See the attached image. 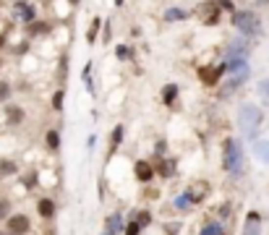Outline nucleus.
Segmentation results:
<instances>
[{"instance_id": "obj_21", "label": "nucleus", "mask_w": 269, "mask_h": 235, "mask_svg": "<svg viewBox=\"0 0 269 235\" xmlns=\"http://www.w3.org/2000/svg\"><path fill=\"white\" fill-rule=\"evenodd\" d=\"M149 219H152V214H149V212H136V217H134V222H136V225H139V227H141V230H144V227H147V225H149Z\"/></svg>"}, {"instance_id": "obj_39", "label": "nucleus", "mask_w": 269, "mask_h": 235, "mask_svg": "<svg viewBox=\"0 0 269 235\" xmlns=\"http://www.w3.org/2000/svg\"><path fill=\"white\" fill-rule=\"evenodd\" d=\"M0 235H8V233H0Z\"/></svg>"}, {"instance_id": "obj_6", "label": "nucleus", "mask_w": 269, "mask_h": 235, "mask_svg": "<svg viewBox=\"0 0 269 235\" xmlns=\"http://www.w3.org/2000/svg\"><path fill=\"white\" fill-rule=\"evenodd\" d=\"M13 13H16L21 21H26V24H32V21L37 19V8L32 3H16L13 5Z\"/></svg>"}, {"instance_id": "obj_38", "label": "nucleus", "mask_w": 269, "mask_h": 235, "mask_svg": "<svg viewBox=\"0 0 269 235\" xmlns=\"http://www.w3.org/2000/svg\"><path fill=\"white\" fill-rule=\"evenodd\" d=\"M0 44H3V37H0Z\"/></svg>"}, {"instance_id": "obj_7", "label": "nucleus", "mask_w": 269, "mask_h": 235, "mask_svg": "<svg viewBox=\"0 0 269 235\" xmlns=\"http://www.w3.org/2000/svg\"><path fill=\"white\" fill-rule=\"evenodd\" d=\"M217 13H220V8H217V3H214V0L199 5V16H206V24H217V21H220Z\"/></svg>"}, {"instance_id": "obj_24", "label": "nucleus", "mask_w": 269, "mask_h": 235, "mask_svg": "<svg viewBox=\"0 0 269 235\" xmlns=\"http://www.w3.org/2000/svg\"><path fill=\"white\" fill-rule=\"evenodd\" d=\"M259 94H261V100H264V105H269V79H264L259 84Z\"/></svg>"}, {"instance_id": "obj_27", "label": "nucleus", "mask_w": 269, "mask_h": 235, "mask_svg": "<svg viewBox=\"0 0 269 235\" xmlns=\"http://www.w3.org/2000/svg\"><path fill=\"white\" fill-rule=\"evenodd\" d=\"M120 141H123V126H115L112 128V147H118Z\"/></svg>"}, {"instance_id": "obj_16", "label": "nucleus", "mask_w": 269, "mask_h": 235, "mask_svg": "<svg viewBox=\"0 0 269 235\" xmlns=\"http://www.w3.org/2000/svg\"><path fill=\"white\" fill-rule=\"evenodd\" d=\"M152 170H157L159 175H170V172H173V160H165V157H159L157 168H152Z\"/></svg>"}, {"instance_id": "obj_29", "label": "nucleus", "mask_w": 269, "mask_h": 235, "mask_svg": "<svg viewBox=\"0 0 269 235\" xmlns=\"http://www.w3.org/2000/svg\"><path fill=\"white\" fill-rule=\"evenodd\" d=\"M68 79V58H60V81Z\"/></svg>"}, {"instance_id": "obj_33", "label": "nucleus", "mask_w": 269, "mask_h": 235, "mask_svg": "<svg viewBox=\"0 0 269 235\" xmlns=\"http://www.w3.org/2000/svg\"><path fill=\"white\" fill-rule=\"evenodd\" d=\"M24 186H26V188H32V186H37V172H32V175H26V180H24Z\"/></svg>"}, {"instance_id": "obj_28", "label": "nucleus", "mask_w": 269, "mask_h": 235, "mask_svg": "<svg viewBox=\"0 0 269 235\" xmlns=\"http://www.w3.org/2000/svg\"><path fill=\"white\" fill-rule=\"evenodd\" d=\"M52 107H55V110H63V89H60V92H55V97H52Z\"/></svg>"}, {"instance_id": "obj_8", "label": "nucleus", "mask_w": 269, "mask_h": 235, "mask_svg": "<svg viewBox=\"0 0 269 235\" xmlns=\"http://www.w3.org/2000/svg\"><path fill=\"white\" fill-rule=\"evenodd\" d=\"M199 76H202L204 79V84H217V79L220 76H225V63L222 65H217V68H202V71H199Z\"/></svg>"}, {"instance_id": "obj_34", "label": "nucleus", "mask_w": 269, "mask_h": 235, "mask_svg": "<svg viewBox=\"0 0 269 235\" xmlns=\"http://www.w3.org/2000/svg\"><path fill=\"white\" fill-rule=\"evenodd\" d=\"M217 3V8H227V11H233V3L230 0H214Z\"/></svg>"}, {"instance_id": "obj_12", "label": "nucleus", "mask_w": 269, "mask_h": 235, "mask_svg": "<svg viewBox=\"0 0 269 235\" xmlns=\"http://www.w3.org/2000/svg\"><path fill=\"white\" fill-rule=\"evenodd\" d=\"M259 225H261V217L256 212H248V222H246L243 235H259Z\"/></svg>"}, {"instance_id": "obj_9", "label": "nucleus", "mask_w": 269, "mask_h": 235, "mask_svg": "<svg viewBox=\"0 0 269 235\" xmlns=\"http://www.w3.org/2000/svg\"><path fill=\"white\" fill-rule=\"evenodd\" d=\"M175 209H191L196 204V196H194V191H183V193H178L175 196Z\"/></svg>"}, {"instance_id": "obj_1", "label": "nucleus", "mask_w": 269, "mask_h": 235, "mask_svg": "<svg viewBox=\"0 0 269 235\" xmlns=\"http://www.w3.org/2000/svg\"><path fill=\"white\" fill-rule=\"evenodd\" d=\"M225 73L227 76H222L225 84H222L220 97H227L230 92H235L238 86H243L246 79H248V73H251V68H248L246 60H227V63H225Z\"/></svg>"}, {"instance_id": "obj_32", "label": "nucleus", "mask_w": 269, "mask_h": 235, "mask_svg": "<svg viewBox=\"0 0 269 235\" xmlns=\"http://www.w3.org/2000/svg\"><path fill=\"white\" fill-rule=\"evenodd\" d=\"M139 233H141V227L136 225V222H131V225L126 227V235H139Z\"/></svg>"}, {"instance_id": "obj_2", "label": "nucleus", "mask_w": 269, "mask_h": 235, "mask_svg": "<svg viewBox=\"0 0 269 235\" xmlns=\"http://www.w3.org/2000/svg\"><path fill=\"white\" fill-rule=\"evenodd\" d=\"M233 24H235L238 32H241V37H248V40L261 34V21H259L256 13H251V11H235Z\"/></svg>"}, {"instance_id": "obj_19", "label": "nucleus", "mask_w": 269, "mask_h": 235, "mask_svg": "<svg viewBox=\"0 0 269 235\" xmlns=\"http://www.w3.org/2000/svg\"><path fill=\"white\" fill-rule=\"evenodd\" d=\"M99 26H102V21H99V19H94V21H91V26H89V34H87V42H89V44H94V42H97Z\"/></svg>"}, {"instance_id": "obj_22", "label": "nucleus", "mask_w": 269, "mask_h": 235, "mask_svg": "<svg viewBox=\"0 0 269 235\" xmlns=\"http://www.w3.org/2000/svg\"><path fill=\"white\" fill-rule=\"evenodd\" d=\"M47 147L50 149H58L60 147V133L58 131H47Z\"/></svg>"}, {"instance_id": "obj_10", "label": "nucleus", "mask_w": 269, "mask_h": 235, "mask_svg": "<svg viewBox=\"0 0 269 235\" xmlns=\"http://www.w3.org/2000/svg\"><path fill=\"white\" fill-rule=\"evenodd\" d=\"M136 178L141 180V183H149L152 178H155V170H152V165L149 162H136Z\"/></svg>"}, {"instance_id": "obj_4", "label": "nucleus", "mask_w": 269, "mask_h": 235, "mask_svg": "<svg viewBox=\"0 0 269 235\" xmlns=\"http://www.w3.org/2000/svg\"><path fill=\"white\" fill-rule=\"evenodd\" d=\"M238 115H241V128H243V136H246V139H256L259 126H261V110L256 107V105H243Z\"/></svg>"}, {"instance_id": "obj_3", "label": "nucleus", "mask_w": 269, "mask_h": 235, "mask_svg": "<svg viewBox=\"0 0 269 235\" xmlns=\"http://www.w3.org/2000/svg\"><path fill=\"white\" fill-rule=\"evenodd\" d=\"M222 168L233 175L243 172V149L235 139H225V157H222Z\"/></svg>"}, {"instance_id": "obj_26", "label": "nucleus", "mask_w": 269, "mask_h": 235, "mask_svg": "<svg viewBox=\"0 0 269 235\" xmlns=\"http://www.w3.org/2000/svg\"><path fill=\"white\" fill-rule=\"evenodd\" d=\"M115 55H118L120 60H128L131 58V50L126 47V44H118V47H115Z\"/></svg>"}, {"instance_id": "obj_35", "label": "nucleus", "mask_w": 269, "mask_h": 235, "mask_svg": "<svg viewBox=\"0 0 269 235\" xmlns=\"http://www.w3.org/2000/svg\"><path fill=\"white\" fill-rule=\"evenodd\" d=\"M155 151H157V154H162V151H165V141H159L157 147H155Z\"/></svg>"}, {"instance_id": "obj_36", "label": "nucleus", "mask_w": 269, "mask_h": 235, "mask_svg": "<svg viewBox=\"0 0 269 235\" xmlns=\"http://www.w3.org/2000/svg\"><path fill=\"white\" fill-rule=\"evenodd\" d=\"M68 3H73V5H79V3H81V0H68Z\"/></svg>"}, {"instance_id": "obj_37", "label": "nucleus", "mask_w": 269, "mask_h": 235, "mask_svg": "<svg viewBox=\"0 0 269 235\" xmlns=\"http://www.w3.org/2000/svg\"><path fill=\"white\" fill-rule=\"evenodd\" d=\"M115 5H123V0H115Z\"/></svg>"}, {"instance_id": "obj_15", "label": "nucleus", "mask_w": 269, "mask_h": 235, "mask_svg": "<svg viewBox=\"0 0 269 235\" xmlns=\"http://www.w3.org/2000/svg\"><path fill=\"white\" fill-rule=\"evenodd\" d=\"M186 16H188V13L183 8H167L165 11V21H183Z\"/></svg>"}, {"instance_id": "obj_23", "label": "nucleus", "mask_w": 269, "mask_h": 235, "mask_svg": "<svg viewBox=\"0 0 269 235\" xmlns=\"http://www.w3.org/2000/svg\"><path fill=\"white\" fill-rule=\"evenodd\" d=\"M47 24H42V21H32V24H29V32L32 34H42V32H47Z\"/></svg>"}, {"instance_id": "obj_18", "label": "nucleus", "mask_w": 269, "mask_h": 235, "mask_svg": "<svg viewBox=\"0 0 269 235\" xmlns=\"http://www.w3.org/2000/svg\"><path fill=\"white\" fill-rule=\"evenodd\" d=\"M199 235H225V227H222L220 222H209Z\"/></svg>"}, {"instance_id": "obj_5", "label": "nucleus", "mask_w": 269, "mask_h": 235, "mask_svg": "<svg viewBox=\"0 0 269 235\" xmlns=\"http://www.w3.org/2000/svg\"><path fill=\"white\" fill-rule=\"evenodd\" d=\"M29 227H32V225H29L26 214H11L8 217V230H5V233H8V235H26Z\"/></svg>"}, {"instance_id": "obj_31", "label": "nucleus", "mask_w": 269, "mask_h": 235, "mask_svg": "<svg viewBox=\"0 0 269 235\" xmlns=\"http://www.w3.org/2000/svg\"><path fill=\"white\" fill-rule=\"evenodd\" d=\"M8 94H11V86L5 81H0V100H8Z\"/></svg>"}, {"instance_id": "obj_30", "label": "nucleus", "mask_w": 269, "mask_h": 235, "mask_svg": "<svg viewBox=\"0 0 269 235\" xmlns=\"http://www.w3.org/2000/svg\"><path fill=\"white\" fill-rule=\"evenodd\" d=\"M0 172H3V175H8V172H16V165H13V162H0Z\"/></svg>"}, {"instance_id": "obj_13", "label": "nucleus", "mask_w": 269, "mask_h": 235, "mask_svg": "<svg viewBox=\"0 0 269 235\" xmlns=\"http://www.w3.org/2000/svg\"><path fill=\"white\" fill-rule=\"evenodd\" d=\"M37 212H40L45 219H50L52 214H55V201H52V199H40V204H37Z\"/></svg>"}, {"instance_id": "obj_11", "label": "nucleus", "mask_w": 269, "mask_h": 235, "mask_svg": "<svg viewBox=\"0 0 269 235\" xmlns=\"http://www.w3.org/2000/svg\"><path fill=\"white\" fill-rule=\"evenodd\" d=\"M253 157H256L259 162L269 165V141H256L253 144Z\"/></svg>"}, {"instance_id": "obj_25", "label": "nucleus", "mask_w": 269, "mask_h": 235, "mask_svg": "<svg viewBox=\"0 0 269 235\" xmlns=\"http://www.w3.org/2000/svg\"><path fill=\"white\" fill-rule=\"evenodd\" d=\"M11 217V201L0 199V219H8Z\"/></svg>"}, {"instance_id": "obj_17", "label": "nucleus", "mask_w": 269, "mask_h": 235, "mask_svg": "<svg viewBox=\"0 0 269 235\" xmlns=\"http://www.w3.org/2000/svg\"><path fill=\"white\" fill-rule=\"evenodd\" d=\"M123 219H120V214H112L110 219H107V235H115V233H120V225Z\"/></svg>"}, {"instance_id": "obj_20", "label": "nucleus", "mask_w": 269, "mask_h": 235, "mask_svg": "<svg viewBox=\"0 0 269 235\" xmlns=\"http://www.w3.org/2000/svg\"><path fill=\"white\" fill-rule=\"evenodd\" d=\"M8 120L13 126L21 123V120H24V110H21V107H8Z\"/></svg>"}, {"instance_id": "obj_14", "label": "nucleus", "mask_w": 269, "mask_h": 235, "mask_svg": "<svg viewBox=\"0 0 269 235\" xmlns=\"http://www.w3.org/2000/svg\"><path fill=\"white\" fill-rule=\"evenodd\" d=\"M175 97H178V86H175V84H167V86L162 89V102H165V105H173Z\"/></svg>"}]
</instances>
